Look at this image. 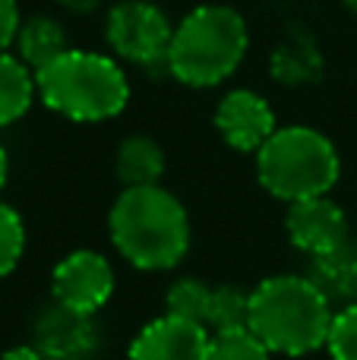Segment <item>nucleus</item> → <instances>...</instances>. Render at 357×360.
Wrapping results in <instances>:
<instances>
[{"label":"nucleus","mask_w":357,"mask_h":360,"mask_svg":"<svg viewBox=\"0 0 357 360\" xmlns=\"http://www.w3.org/2000/svg\"><path fill=\"white\" fill-rule=\"evenodd\" d=\"M44 108L76 124H101L130 105V79L114 54L70 48L35 73Z\"/></svg>","instance_id":"3"},{"label":"nucleus","mask_w":357,"mask_h":360,"mask_svg":"<svg viewBox=\"0 0 357 360\" xmlns=\"http://www.w3.org/2000/svg\"><path fill=\"white\" fill-rule=\"evenodd\" d=\"M285 231H288V240L294 243V250L307 253L310 259L332 253L335 247H342L351 237L345 209L332 196H313L291 202L288 215H285Z\"/></svg>","instance_id":"10"},{"label":"nucleus","mask_w":357,"mask_h":360,"mask_svg":"<svg viewBox=\"0 0 357 360\" xmlns=\"http://www.w3.org/2000/svg\"><path fill=\"white\" fill-rule=\"evenodd\" d=\"M257 177L269 196L282 202L329 196L342 177V155L335 143L316 127H278L257 152Z\"/></svg>","instance_id":"5"},{"label":"nucleus","mask_w":357,"mask_h":360,"mask_svg":"<svg viewBox=\"0 0 357 360\" xmlns=\"http://www.w3.org/2000/svg\"><path fill=\"white\" fill-rule=\"evenodd\" d=\"M67 51H70V35L60 19L44 16V13L22 19L16 35V57L22 63H29L35 73L41 67H48V63H54Z\"/></svg>","instance_id":"13"},{"label":"nucleus","mask_w":357,"mask_h":360,"mask_svg":"<svg viewBox=\"0 0 357 360\" xmlns=\"http://www.w3.org/2000/svg\"><path fill=\"white\" fill-rule=\"evenodd\" d=\"M38 98L35 70L22 63L16 54H0V127H10L29 114L32 101Z\"/></svg>","instance_id":"16"},{"label":"nucleus","mask_w":357,"mask_h":360,"mask_svg":"<svg viewBox=\"0 0 357 360\" xmlns=\"http://www.w3.org/2000/svg\"><path fill=\"white\" fill-rule=\"evenodd\" d=\"M323 54L307 32H291L269 54L272 79L282 86H310L323 76Z\"/></svg>","instance_id":"12"},{"label":"nucleus","mask_w":357,"mask_h":360,"mask_svg":"<svg viewBox=\"0 0 357 360\" xmlns=\"http://www.w3.org/2000/svg\"><path fill=\"white\" fill-rule=\"evenodd\" d=\"M215 130L231 149L257 155L278 130L272 105L253 89H231L215 108Z\"/></svg>","instance_id":"9"},{"label":"nucleus","mask_w":357,"mask_h":360,"mask_svg":"<svg viewBox=\"0 0 357 360\" xmlns=\"http://www.w3.org/2000/svg\"><path fill=\"white\" fill-rule=\"evenodd\" d=\"M105 38L120 63L139 70H168L174 22L152 0H120L108 10Z\"/></svg>","instance_id":"6"},{"label":"nucleus","mask_w":357,"mask_h":360,"mask_svg":"<svg viewBox=\"0 0 357 360\" xmlns=\"http://www.w3.org/2000/svg\"><path fill=\"white\" fill-rule=\"evenodd\" d=\"M332 300L310 275H269L250 291V329L282 357H304L326 348Z\"/></svg>","instance_id":"2"},{"label":"nucleus","mask_w":357,"mask_h":360,"mask_svg":"<svg viewBox=\"0 0 357 360\" xmlns=\"http://www.w3.org/2000/svg\"><path fill=\"white\" fill-rule=\"evenodd\" d=\"M247 323H250V291H244L238 285H215L206 329L228 332V329H244Z\"/></svg>","instance_id":"18"},{"label":"nucleus","mask_w":357,"mask_h":360,"mask_svg":"<svg viewBox=\"0 0 357 360\" xmlns=\"http://www.w3.org/2000/svg\"><path fill=\"white\" fill-rule=\"evenodd\" d=\"M32 335H35L32 345L44 360H95L101 348L95 316L76 313L70 307L57 304V300H51L38 310Z\"/></svg>","instance_id":"8"},{"label":"nucleus","mask_w":357,"mask_h":360,"mask_svg":"<svg viewBox=\"0 0 357 360\" xmlns=\"http://www.w3.org/2000/svg\"><path fill=\"white\" fill-rule=\"evenodd\" d=\"M326 351L332 360H357V300L354 304H342L332 313Z\"/></svg>","instance_id":"21"},{"label":"nucleus","mask_w":357,"mask_h":360,"mask_svg":"<svg viewBox=\"0 0 357 360\" xmlns=\"http://www.w3.org/2000/svg\"><path fill=\"white\" fill-rule=\"evenodd\" d=\"M25 253V224L13 205L0 202V278L19 266Z\"/></svg>","instance_id":"20"},{"label":"nucleus","mask_w":357,"mask_h":360,"mask_svg":"<svg viewBox=\"0 0 357 360\" xmlns=\"http://www.w3.org/2000/svg\"><path fill=\"white\" fill-rule=\"evenodd\" d=\"M164 149L155 143L152 136H126L120 139L117 155H114V171H117V180L124 186H152L162 184L164 177Z\"/></svg>","instance_id":"14"},{"label":"nucleus","mask_w":357,"mask_h":360,"mask_svg":"<svg viewBox=\"0 0 357 360\" xmlns=\"http://www.w3.org/2000/svg\"><path fill=\"white\" fill-rule=\"evenodd\" d=\"M57 4L67 13H73V16H89V13H95L105 0H57Z\"/></svg>","instance_id":"23"},{"label":"nucleus","mask_w":357,"mask_h":360,"mask_svg":"<svg viewBox=\"0 0 357 360\" xmlns=\"http://www.w3.org/2000/svg\"><path fill=\"white\" fill-rule=\"evenodd\" d=\"M310 278L323 288L329 300L354 304L357 300V237H348L332 253H323L310 266Z\"/></svg>","instance_id":"15"},{"label":"nucleus","mask_w":357,"mask_h":360,"mask_svg":"<svg viewBox=\"0 0 357 360\" xmlns=\"http://www.w3.org/2000/svg\"><path fill=\"white\" fill-rule=\"evenodd\" d=\"M345 4H348V6H351V10H354V13H357V0H345Z\"/></svg>","instance_id":"26"},{"label":"nucleus","mask_w":357,"mask_h":360,"mask_svg":"<svg viewBox=\"0 0 357 360\" xmlns=\"http://www.w3.org/2000/svg\"><path fill=\"white\" fill-rule=\"evenodd\" d=\"M250 48L247 19L234 6L202 4L174 25L168 73L190 89L221 86L238 73Z\"/></svg>","instance_id":"4"},{"label":"nucleus","mask_w":357,"mask_h":360,"mask_svg":"<svg viewBox=\"0 0 357 360\" xmlns=\"http://www.w3.org/2000/svg\"><path fill=\"white\" fill-rule=\"evenodd\" d=\"M111 243L130 266L168 272L190 250V215L162 184L124 186L108 215Z\"/></svg>","instance_id":"1"},{"label":"nucleus","mask_w":357,"mask_h":360,"mask_svg":"<svg viewBox=\"0 0 357 360\" xmlns=\"http://www.w3.org/2000/svg\"><path fill=\"white\" fill-rule=\"evenodd\" d=\"M209 338L206 326L162 313L133 335L126 360H206Z\"/></svg>","instance_id":"11"},{"label":"nucleus","mask_w":357,"mask_h":360,"mask_svg":"<svg viewBox=\"0 0 357 360\" xmlns=\"http://www.w3.org/2000/svg\"><path fill=\"white\" fill-rule=\"evenodd\" d=\"M6 177H10V158H6V149L0 146V190L6 186Z\"/></svg>","instance_id":"25"},{"label":"nucleus","mask_w":357,"mask_h":360,"mask_svg":"<svg viewBox=\"0 0 357 360\" xmlns=\"http://www.w3.org/2000/svg\"><path fill=\"white\" fill-rule=\"evenodd\" d=\"M0 360H44V357L38 354L35 345H16V348L4 351V354H0Z\"/></svg>","instance_id":"24"},{"label":"nucleus","mask_w":357,"mask_h":360,"mask_svg":"<svg viewBox=\"0 0 357 360\" xmlns=\"http://www.w3.org/2000/svg\"><path fill=\"white\" fill-rule=\"evenodd\" d=\"M114 269L98 250H73L51 272V300L76 313L95 316L114 294Z\"/></svg>","instance_id":"7"},{"label":"nucleus","mask_w":357,"mask_h":360,"mask_svg":"<svg viewBox=\"0 0 357 360\" xmlns=\"http://www.w3.org/2000/svg\"><path fill=\"white\" fill-rule=\"evenodd\" d=\"M212 288L215 285H206L202 278H177V281H171L168 291H164V313L206 326L209 304H212Z\"/></svg>","instance_id":"17"},{"label":"nucleus","mask_w":357,"mask_h":360,"mask_svg":"<svg viewBox=\"0 0 357 360\" xmlns=\"http://www.w3.org/2000/svg\"><path fill=\"white\" fill-rule=\"evenodd\" d=\"M19 25H22V16H19V0H0V54L16 44Z\"/></svg>","instance_id":"22"},{"label":"nucleus","mask_w":357,"mask_h":360,"mask_svg":"<svg viewBox=\"0 0 357 360\" xmlns=\"http://www.w3.org/2000/svg\"><path fill=\"white\" fill-rule=\"evenodd\" d=\"M206 360H272V351L259 342L250 326H244V329L212 332Z\"/></svg>","instance_id":"19"}]
</instances>
